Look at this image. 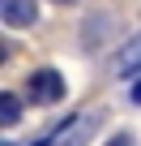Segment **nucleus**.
<instances>
[{
	"instance_id": "f03ea898",
	"label": "nucleus",
	"mask_w": 141,
	"mask_h": 146,
	"mask_svg": "<svg viewBox=\"0 0 141 146\" xmlns=\"http://www.w3.org/2000/svg\"><path fill=\"white\" fill-rule=\"evenodd\" d=\"M0 17H5V26H34L39 5L34 0H0Z\"/></svg>"
},
{
	"instance_id": "20e7f679",
	"label": "nucleus",
	"mask_w": 141,
	"mask_h": 146,
	"mask_svg": "<svg viewBox=\"0 0 141 146\" xmlns=\"http://www.w3.org/2000/svg\"><path fill=\"white\" fill-rule=\"evenodd\" d=\"M137 64H141V43H132V47L120 52V73H132Z\"/></svg>"
},
{
	"instance_id": "39448f33",
	"label": "nucleus",
	"mask_w": 141,
	"mask_h": 146,
	"mask_svg": "<svg viewBox=\"0 0 141 146\" xmlns=\"http://www.w3.org/2000/svg\"><path fill=\"white\" fill-rule=\"evenodd\" d=\"M107 146H132V133H115V137H111Z\"/></svg>"
},
{
	"instance_id": "423d86ee",
	"label": "nucleus",
	"mask_w": 141,
	"mask_h": 146,
	"mask_svg": "<svg viewBox=\"0 0 141 146\" xmlns=\"http://www.w3.org/2000/svg\"><path fill=\"white\" fill-rule=\"evenodd\" d=\"M132 103H141V78H137V86H132Z\"/></svg>"
},
{
	"instance_id": "0eeeda50",
	"label": "nucleus",
	"mask_w": 141,
	"mask_h": 146,
	"mask_svg": "<svg viewBox=\"0 0 141 146\" xmlns=\"http://www.w3.org/2000/svg\"><path fill=\"white\" fill-rule=\"evenodd\" d=\"M56 5H68V0H56Z\"/></svg>"
},
{
	"instance_id": "f257e3e1",
	"label": "nucleus",
	"mask_w": 141,
	"mask_h": 146,
	"mask_svg": "<svg viewBox=\"0 0 141 146\" xmlns=\"http://www.w3.org/2000/svg\"><path fill=\"white\" fill-rule=\"evenodd\" d=\"M26 90H30L34 103H56L64 95V78H60L56 69H34L30 78H26Z\"/></svg>"
},
{
	"instance_id": "7ed1b4c3",
	"label": "nucleus",
	"mask_w": 141,
	"mask_h": 146,
	"mask_svg": "<svg viewBox=\"0 0 141 146\" xmlns=\"http://www.w3.org/2000/svg\"><path fill=\"white\" fill-rule=\"evenodd\" d=\"M17 116H22L17 99H13V95H0V120H5V125L13 129V125H17Z\"/></svg>"
}]
</instances>
